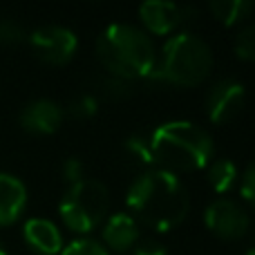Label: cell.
Returning a JSON list of instances; mask_svg holds the SVG:
<instances>
[{
  "instance_id": "7402d4cb",
  "label": "cell",
  "mask_w": 255,
  "mask_h": 255,
  "mask_svg": "<svg viewBox=\"0 0 255 255\" xmlns=\"http://www.w3.org/2000/svg\"><path fill=\"white\" fill-rule=\"evenodd\" d=\"M240 195L244 202L255 208V161L244 170L242 181H240Z\"/></svg>"
},
{
  "instance_id": "9c48e42d",
  "label": "cell",
  "mask_w": 255,
  "mask_h": 255,
  "mask_svg": "<svg viewBox=\"0 0 255 255\" xmlns=\"http://www.w3.org/2000/svg\"><path fill=\"white\" fill-rule=\"evenodd\" d=\"M190 16H195L193 7L168 2V0H150L139 7V18L145 27V34L168 36L186 20H190Z\"/></svg>"
},
{
  "instance_id": "cb8c5ba5",
  "label": "cell",
  "mask_w": 255,
  "mask_h": 255,
  "mask_svg": "<svg viewBox=\"0 0 255 255\" xmlns=\"http://www.w3.org/2000/svg\"><path fill=\"white\" fill-rule=\"evenodd\" d=\"M132 255H168V253H166V247L159 244L157 240H141V242H136Z\"/></svg>"
},
{
  "instance_id": "3957f363",
  "label": "cell",
  "mask_w": 255,
  "mask_h": 255,
  "mask_svg": "<svg viewBox=\"0 0 255 255\" xmlns=\"http://www.w3.org/2000/svg\"><path fill=\"white\" fill-rule=\"evenodd\" d=\"M97 58L108 74L124 81L148 79L157 63L154 43L143 29L126 22L106 27L97 38Z\"/></svg>"
},
{
  "instance_id": "8fae6325",
  "label": "cell",
  "mask_w": 255,
  "mask_h": 255,
  "mask_svg": "<svg viewBox=\"0 0 255 255\" xmlns=\"http://www.w3.org/2000/svg\"><path fill=\"white\" fill-rule=\"evenodd\" d=\"M139 242V224L130 213H112L103 222V247L108 251L126 253Z\"/></svg>"
},
{
  "instance_id": "9a60e30c",
  "label": "cell",
  "mask_w": 255,
  "mask_h": 255,
  "mask_svg": "<svg viewBox=\"0 0 255 255\" xmlns=\"http://www.w3.org/2000/svg\"><path fill=\"white\" fill-rule=\"evenodd\" d=\"M206 181L213 193H229L238 181V166L233 163V159H213L206 168Z\"/></svg>"
},
{
  "instance_id": "4fadbf2b",
  "label": "cell",
  "mask_w": 255,
  "mask_h": 255,
  "mask_svg": "<svg viewBox=\"0 0 255 255\" xmlns=\"http://www.w3.org/2000/svg\"><path fill=\"white\" fill-rule=\"evenodd\" d=\"M27 206V188L22 179L9 172H0V226L18 222Z\"/></svg>"
},
{
  "instance_id": "30bf717a",
  "label": "cell",
  "mask_w": 255,
  "mask_h": 255,
  "mask_svg": "<svg viewBox=\"0 0 255 255\" xmlns=\"http://www.w3.org/2000/svg\"><path fill=\"white\" fill-rule=\"evenodd\" d=\"M63 124V108L52 99H36L20 110V126L31 134H54Z\"/></svg>"
},
{
  "instance_id": "ac0fdd59",
  "label": "cell",
  "mask_w": 255,
  "mask_h": 255,
  "mask_svg": "<svg viewBox=\"0 0 255 255\" xmlns=\"http://www.w3.org/2000/svg\"><path fill=\"white\" fill-rule=\"evenodd\" d=\"M126 152L130 159H134L141 166H154L152 161V152H150V141L143 139V136H130L126 141Z\"/></svg>"
},
{
  "instance_id": "603a6c76",
  "label": "cell",
  "mask_w": 255,
  "mask_h": 255,
  "mask_svg": "<svg viewBox=\"0 0 255 255\" xmlns=\"http://www.w3.org/2000/svg\"><path fill=\"white\" fill-rule=\"evenodd\" d=\"M63 177H65L67 184H79L81 179H85V166L81 159L70 157L65 163H63Z\"/></svg>"
},
{
  "instance_id": "ffe728a7",
  "label": "cell",
  "mask_w": 255,
  "mask_h": 255,
  "mask_svg": "<svg viewBox=\"0 0 255 255\" xmlns=\"http://www.w3.org/2000/svg\"><path fill=\"white\" fill-rule=\"evenodd\" d=\"M27 38L25 27L13 18H0V45H18Z\"/></svg>"
},
{
  "instance_id": "484cf974",
  "label": "cell",
  "mask_w": 255,
  "mask_h": 255,
  "mask_svg": "<svg viewBox=\"0 0 255 255\" xmlns=\"http://www.w3.org/2000/svg\"><path fill=\"white\" fill-rule=\"evenodd\" d=\"M244 255H255V249H249V251L244 253Z\"/></svg>"
},
{
  "instance_id": "52a82bcc",
  "label": "cell",
  "mask_w": 255,
  "mask_h": 255,
  "mask_svg": "<svg viewBox=\"0 0 255 255\" xmlns=\"http://www.w3.org/2000/svg\"><path fill=\"white\" fill-rule=\"evenodd\" d=\"M204 224L213 235H217L222 240H242L249 233L251 220L238 202L220 197L206 206Z\"/></svg>"
},
{
  "instance_id": "8992f818",
  "label": "cell",
  "mask_w": 255,
  "mask_h": 255,
  "mask_svg": "<svg viewBox=\"0 0 255 255\" xmlns=\"http://www.w3.org/2000/svg\"><path fill=\"white\" fill-rule=\"evenodd\" d=\"M29 47L47 65H65L79 47V38L72 29L61 25H45L29 34Z\"/></svg>"
},
{
  "instance_id": "e0dca14e",
  "label": "cell",
  "mask_w": 255,
  "mask_h": 255,
  "mask_svg": "<svg viewBox=\"0 0 255 255\" xmlns=\"http://www.w3.org/2000/svg\"><path fill=\"white\" fill-rule=\"evenodd\" d=\"M58 255H110V251H108L99 240L79 238V240H74V242L65 244Z\"/></svg>"
},
{
  "instance_id": "6da1fadb",
  "label": "cell",
  "mask_w": 255,
  "mask_h": 255,
  "mask_svg": "<svg viewBox=\"0 0 255 255\" xmlns=\"http://www.w3.org/2000/svg\"><path fill=\"white\" fill-rule=\"evenodd\" d=\"M126 204L136 220L159 233H166L186 220L190 195L177 175L161 168H148L130 184Z\"/></svg>"
},
{
  "instance_id": "44dd1931",
  "label": "cell",
  "mask_w": 255,
  "mask_h": 255,
  "mask_svg": "<svg viewBox=\"0 0 255 255\" xmlns=\"http://www.w3.org/2000/svg\"><path fill=\"white\" fill-rule=\"evenodd\" d=\"M99 85H101V94H106V97H110V99H126V97H130V92H132L130 81L117 79V76H112V74L103 76V79L99 81Z\"/></svg>"
},
{
  "instance_id": "2e32d148",
  "label": "cell",
  "mask_w": 255,
  "mask_h": 255,
  "mask_svg": "<svg viewBox=\"0 0 255 255\" xmlns=\"http://www.w3.org/2000/svg\"><path fill=\"white\" fill-rule=\"evenodd\" d=\"M233 52L240 61L255 63V22L242 25L233 38Z\"/></svg>"
},
{
  "instance_id": "5bb4252c",
  "label": "cell",
  "mask_w": 255,
  "mask_h": 255,
  "mask_svg": "<svg viewBox=\"0 0 255 255\" xmlns=\"http://www.w3.org/2000/svg\"><path fill=\"white\" fill-rule=\"evenodd\" d=\"M208 11L213 13V18L217 22L233 27V25H242L251 16L253 2H249V0H213L208 4Z\"/></svg>"
},
{
  "instance_id": "d4e9b609",
  "label": "cell",
  "mask_w": 255,
  "mask_h": 255,
  "mask_svg": "<svg viewBox=\"0 0 255 255\" xmlns=\"http://www.w3.org/2000/svg\"><path fill=\"white\" fill-rule=\"evenodd\" d=\"M0 255H7V249H4L2 242H0Z\"/></svg>"
},
{
  "instance_id": "7c38bea8",
  "label": "cell",
  "mask_w": 255,
  "mask_h": 255,
  "mask_svg": "<svg viewBox=\"0 0 255 255\" xmlns=\"http://www.w3.org/2000/svg\"><path fill=\"white\" fill-rule=\"evenodd\" d=\"M22 238L27 247L40 255H58L63 251V235L54 222L43 217H31L22 226Z\"/></svg>"
},
{
  "instance_id": "d6986e66",
  "label": "cell",
  "mask_w": 255,
  "mask_h": 255,
  "mask_svg": "<svg viewBox=\"0 0 255 255\" xmlns=\"http://www.w3.org/2000/svg\"><path fill=\"white\" fill-rule=\"evenodd\" d=\"M97 110H99V101L92 94H79V97H74L70 101V106H67V112H70L74 119H90V117L97 115Z\"/></svg>"
},
{
  "instance_id": "5b68a950",
  "label": "cell",
  "mask_w": 255,
  "mask_h": 255,
  "mask_svg": "<svg viewBox=\"0 0 255 255\" xmlns=\"http://www.w3.org/2000/svg\"><path fill=\"white\" fill-rule=\"evenodd\" d=\"M108 213H110V193L106 184L88 177L79 184H72L58 204V215L63 224L81 235L92 233L99 224H103Z\"/></svg>"
},
{
  "instance_id": "7a4b0ae2",
  "label": "cell",
  "mask_w": 255,
  "mask_h": 255,
  "mask_svg": "<svg viewBox=\"0 0 255 255\" xmlns=\"http://www.w3.org/2000/svg\"><path fill=\"white\" fill-rule=\"evenodd\" d=\"M148 141L154 166L170 175L204 170L215 157L211 134L193 121H166L157 126Z\"/></svg>"
},
{
  "instance_id": "ba28073f",
  "label": "cell",
  "mask_w": 255,
  "mask_h": 255,
  "mask_svg": "<svg viewBox=\"0 0 255 255\" xmlns=\"http://www.w3.org/2000/svg\"><path fill=\"white\" fill-rule=\"evenodd\" d=\"M247 101V88L235 79H222L211 85L206 94V112L208 119L215 126H224L233 121L242 112Z\"/></svg>"
},
{
  "instance_id": "277c9868",
  "label": "cell",
  "mask_w": 255,
  "mask_h": 255,
  "mask_svg": "<svg viewBox=\"0 0 255 255\" xmlns=\"http://www.w3.org/2000/svg\"><path fill=\"white\" fill-rule=\"evenodd\" d=\"M213 72V52L206 40L190 31H179L163 43L154 70L145 81L170 83L179 88L202 85Z\"/></svg>"
}]
</instances>
